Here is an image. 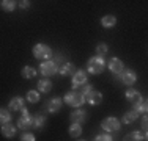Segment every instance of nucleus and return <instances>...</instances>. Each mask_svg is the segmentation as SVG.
<instances>
[{"label":"nucleus","mask_w":148,"mask_h":141,"mask_svg":"<svg viewBox=\"0 0 148 141\" xmlns=\"http://www.w3.org/2000/svg\"><path fill=\"white\" fill-rule=\"evenodd\" d=\"M33 55H35V58H38V60H47L49 61V58L52 56V50H51V47L46 45V44H36L33 47Z\"/></svg>","instance_id":"7ed1b4c3"},{"label":"nucleus","mask_w":148,"mask_h":141,"mask_svg":"<svg viewBox=\"0 0 148 141\" xmlns=\"http://www.w3.org/2000/svg\"><path fill=\"white\" fill-rule=\"evenodd\" d=\"M145 107H147V113H148V99L145 100Z\"/></svg>","instance_id":"f704fd0d"},{"label":"nucleus","mask_w":148,"mask_h":141,"mask_svg":"<svg viewBox=\"0 0 148 141\" xmlns=\"http://www.w3.org/2000/svg\"><path fill=\"white\" fill-rule=\"evenodd\" d=\"M2 135L5 138H13L16 135V127H13L11 124H5L2 125Z\"/></svg>","instance_id":"dca6fc26"},{"label":"nucleus","mask_w":148,"mask_h":141,"mask_svg":"<svg viewBox=\"0 0 148 141\" xmlns=\"http://www.w3.org/2000/svg\"><path fill=\"white\" fill-rule=\"evenodd\" d=\"M79 141H85V140H79Z\"/></svg>","instance_id":"e433bc0d"},{"label":"nucleus","mask_w":148,"mask_h":141,"mask_svg":"<svg viewBox=\"0 0 148 141\" xmlns=\"http://www.w3.org/2000/svg\"><path fill=\"white\" fill-rule=\"evenodd\" d=\"M106 68V61L103 60V56H93V58L88 60V64H87V69L91 74H101Z\"/></svg>","instance_id":"f03ea898"},{"label":"nucleus","mask_w":148,"mask_h":141,"mask_svg":"<svg viewBox=\"0 0 148 141\" xmlns=\"http://www.w3.org/2000/svg\"><path fill=\"white\" fill-rule=\"evenodd\" d=\"M85 100L88 102L90 105H98V104L103 102V94H101L99 91H91L90 94L85 96Z\"/></svg>","instance_id":"9d476101"},{"label":"nucleus","mask_w":148,"mask_h":141,"mask_svg":"<svg viewBox=\"0 0 148 141\" xmlns=\"http://www.w3.org/2000/svg\"><path fill=\"white\" fill-rule=\"evenodd\" d=\"M126 99H128L132 105H137V104L142 102V96H140V93H137L136 89H132V88H129V89L126 91Z\"/></svg>","instance_id":"9b49d317"},{"label":"nucleus","mask_w":148,"mask_h":141,"mask_svg":"<svg viewBox=\"0 0 148 141\" xmlns=\"http://www.w3.org/2000/svg\"><path fill=\"white\" fill-rule=\"evenodd\" d=\"M101 24H103V27H106V28H112L117 24V19H115V16H112V14H107V16L103 17Z\"/></svg>","instance_id":"a211bd4d"},{"label":"nucleus","mask_w":148,"mask_h":141,"mask_svg":"<svg viewBox=\"0 0 148 141\" xmlns=\"http://www.w3.org/2000/svg\"><path fill=\"white\" fill-rule=\"evenodd\" d=\"M96 54H98V56L106 55V54H107V45H106V44H98L96 45Z\"/></svg>","instance_id":"bb28decb"},{"label":"nucleus","mask_w":148,"mask_h":141,"mask_svg":"<svg viewBox=\"0 0 148 141\" xmlns=\"http://www.w3.org/2000/svg\"><path fill=\"white\" fill-rule=\"evenodd\" d=\"M33 124H35V116H32L29 113V110L24 108L22 116H21L19 121H17V127H19V129H30V127H33Z\"/></svg>","instance_id":"20e7f679"},{"label":"nucleus","mask_w":148,"mask_h":141,"mask_svg":"<svg viewBox=\"0 0 148 141\" xmlns=\"http://www.w3.org/2000/svg\"><path fill=\"white\" fill-rule=\"evenodd\" d=\"M101 127H103L106 132H115V130L120 129V121L117 118H106L101 122Z\"/></svg>","instance_id":"6e6552de"},{"label":"nucleus","mask_w":148,"mask_h":141,"mask_svg":"<svg viewBox=\"0 0 148 141\" xmlns=\"http://www.w3.org/2000/svg\"><path fill=\"white\" fill-rule=\"evenodd\" d=\"M118 79L121 80L125 85H128V86H131L132 83H136L137 80V74L134 72L132 69H123L121 72L118 74Z\"/></svg>","instance_id":"39448f33"},{"label":"nucleus","mask_w":148,"mask_h":141,"mask_svg":"<svg viewBox=\"0 0 148 141\" xmlns=\"http://www.w3.org/2000/svg\"><path fill=\"white\" fill-rule=\"evenodd\" d=\"M143 140H145V136L140 132H131L125 136V141H143Z\"/></svg>","instance_id":"6ab92c4d"},{"label":"nucleus","mask_w":148,"mask_h":141,"mask_svg":"<svg viewBox=\"0 0 148 141\" xmlns=\"http://www.w3.org/2000/svg\"><path fill=\"white\" fill-rule=\"evenodd\" d=\"M16 8V2L13 0H3L2 2V9L3 11H13Z\"/></svg>","instance_id":"b1692460"},{"label":"nucleus","mask_w":148,"mask_h":141,"mask_svg":"<svg viewBox=\"0 0 148 141\" xmlns=\"http://www.w3.org/2000/svg\"><path fill=\"white\" fill-rule=\"evenodd\" d=\"M40 70H41V74H43L44 77L54 75V74H57V70H58L57 63L55 61H44V63H41Z\"/></svg>","instance_id":"423d86ee"},{"label":"nucleus","mask_w":148,"mask_h":141,"mask_svg":"<svg viewBox=\"0 0 148 141\" xmlns=\"http://www.w3.org/2000/svg\"><path fill=\"white\" fill-rule=\"evenodd\" d=\"M27 99H29L30 104H36V102L40 100V93L32 89V91H29V94H27Z\"/></svg>","instance_id":"393cba45"},{"label":"nucleus","mask_w":148,"mask_h":141,"mask_svg":"<svg viewBox=\"0 0 148 141\" xmlns=\"http://www.w3.org/2000/svg\"><path fill=\"white\" fill-rule=\"evenodd\" d=\"M93 141H114V140H112V136H109V135H98V136H95Z\"/></svg>","instance_id":"c756f323"},{"label":"nucleus","mask_w":148,"mask_h":141,"mask_svg":"<svg viewBox=\"0 0 148 141\" xmlns=\"http://www.w3.org/2000/svg\"><path fill=\"white\" fill-rule=\"evenodd\" d=\"M65 102H66L68 105H71V107H80V105L85 102V96H84L80 91H74V89H71L69 93H66Z\"/></svg>","instance_id":"f257e3e1"},{"label":"nucleus","mask_w":148,"mask_h":141,"mask_svg":"<svg viewBox=\"0 0 148 141\" xmlns=\"http://www.w3.org/2000/svg\"><path fill=\"white\" fill-rule=\"evenodd\" d=\"M51 89H52V83L49 82L47 79H41L40 82H38V91H40V93H49Z\"/></svg>","instance_id":"f3484780"},{"label":"nucleus","mask_w":148,"mask_h":141,"mask_svg":"<svg viewBox=\"0 0 148 141\" xmlns=\"http://www.w3.org/2000/svg\"><path fill=\"white\" fill-rule=\"evenodd\" d=\"M137 116H139V113L137 111H128L126 113L125 116H123V122H125V124H131V122H134L137 119Z\"/></svg>","instance_id":"412c9836"},{"label":"nucleus","mask_w":148,"mask_h":141,"mask_svg":"<svg viewBox=\"0 0 148 141\" xmlns=\"http://www.w3.org/2000/svg\"><path fill=\"white\" fill-rule=\"evenodd\" d=\"M69 118H71V122H73V124H82V122L87 121V111H84V110H76V111H73L71 115H69Z\"/></svg>","instance_id":"1a4fd4ad"},{"label":"nucleus","mask_w":148,"mask_h":141,"mask_svg":"<svg viewBox=\"0 0 148 141\" xmlns=\"http://www.w3.org/2000/svg\"><path fill=\"white\" fill-rule=\"evenodd\" d=\"M91 91H93V86H91V85H84V88H82V91H80V93L84 94V96H87V94H90Z\"/></svg>","instance_id":"7c9ffc66"},{"label":"nucleus","mask_w":148,"mask_h":141,"mask_svg":"<svg viewBox=\"0 0 148 141\" xmlns=\"http://www.w3.org/2000/svg\"><path fill=\"white\" fill-rule=\"evenodd\" d=\"M21 141H36V138H35V135H32V133L27 132L21 136Z\"/></svg>","instance_id":"c85d7f7f"},{"label":"nucleus","mask_w":148,"mask_h":141,"mask_svg":"<svg viewBox=\"0 0 148 141\" xmlns=\"http://www.w3.org/2000/svg\"><path fill=\"white\" fill-rule=\"evenodd\" d=\"M35 75H36V69L32 68V66H25V68L22 69V77L24 79H33Z\"/></svg>","instance_id":"4be33fe9"},{"label":"nucleus","mask_w":148,"mask_h":141,"mask_svg":"<svg viewBox=\"0 0 148 141\" xmlns=\"http://www.w3.org/2000/svg\"><path fill=\"white\" fill-rule=\"evenodd\" d=\"M134 111H137V113H147V107H145V102H140V104H137V105H134Z\"/></svg>","instance_id":"cd10ccee"},{"label":"nucleus","mask_w":148,"mask_h":141,"mask_svg":"<svg viewBox=\"0 0 148 141\" xmlns=\"http://www.w3.org/2000/svg\"><path fill=\"white\" fill-rule=\"evenodd\" d=\"M82 85H87V74L85 70H77L76 74L73 75V89L77 91L79 89V86H82Z\"/></svg>","instance_id":"0eeeda50"},{"label":"nucleus","mask_w":148,"mask_h":141,"mask_svg":"<svg viewBox=\"0 0 148 141\" xmlns=\"http://www.w3.org/2000/svg\"><path fill=\"white\" fill-rule=\"evenodd\" d=\"M44 122H46L44 116H41V115H36V116H35V124H33L35 129H43Z\"/></svg>","instance_id":"a878e982"},{"label":"nucleus","mask_w":148,"mask_h":141,"mask_svg":"<svg viewBox=\"0 0 148 141\" xmlns=\"http://www.w3.org/2000/svg\"><path fill=\"white\" fill-rule=\"evenodd\" d=\"M54 61L57 63V64H58V63H60V64H62V63H65V55H60V54H58L57 56H55Z\"/></svg>","instance_id":"2f4dec72"},{"label":"nucleus","mask_w":148,"mask_h":141,"mask_svg":"<svg viewBox=\"0 0 148 141\" xmlns=\"http://www.w3.org/2000/svg\"><path fill=\"white\" fill-rule=\"evenodd\" d=\"M0 119H2V124H10L11 122V115H10V111L6 110V108H2V113H0Z\"/></svg>","instance_id":"5701e85b"},{"label":"nucleus","mask_w":148,"mask_h":141,"mask_svg":"<svg viewBox=\"0 0 148 141\" xmlns=\"http://www.w3.org/2000/svg\"><path fill=\"white\" fill-rule=\"evenodd\" d=\"M69 135L73 138H79L82 135V127H80V124H71V127H69Z\"/></svg>","instance_id":"aec40b11"},{"label":"nucleus","mask_w":148,"mask_h":141,"mask_svg":"<svg viewBox=\"0 0 148 141\" xmlns=\"http://www.w3.org/2000/svg\"><path fill=\"white\" fill-rule=\"evenodd\" d=\"M76 66L73 64V63H65V64L60 68V74L62 75H73V74H76Z\"/></svg>","instance_id":"2eb2a0df"},{"label":"nucleus","mask_w":148,"mask_h":141,"mask_svg":"<svg viewBox=\"0 0 148 141\" xmlns=\"http://www.w3.org/2000/svg\"><path fill=\"white\" fill-rule=\"evenodd\" d=\"M24 108H25V107H24V99L22 97L16 96V97L11 99V102H10V110H13V111H22Z\"/></svg>","instance_id":"f8f14e48"},{"label":"nucleus","mask_w":148,"mask_h":141,"mask_svg":"<svg viewBox=\"0 0 148 141\" xmlns=\"http://www.w3.org/2000/svg\"><path fill=\"white\" fill-rule=\"evenodd\" d=\"M19 6H21V8H24V9H27V8L30 6V2H27V0H24V2H21V3H19Z\"/></svg>","instance_id":"72a5a7b5"},{"label":"nucleus","mask_w":148,"mask_h":141,"mask_svg":"<svg viewBox=\"0 0 148 141\" xmlns=\"http://www.w3.org/2000/svg\"><path fill=\"white\" fill-rule=\"evenodd\" d=\"M109 69L118 75V74L123 70V61L118 60V58H110V61H109Z\"/></svg>","instance_id":"4468645a"},{"label":"nucleus","mask_w":148,"mask_h":141,"mask_svg":"<svg viewBox=\"0 0 148 141\" xmlns=\"http://www.w3.org/2000/svg\"><path fill=\"white\" fill-rule=\"evenodd\" d=\"M62 108V99L60 97H54L47 102V111L49 113H57Z\"/></svg>","instance_id":"ddd939ff"},{"label":"nucleus","mask_w":148,"mask_h":141,"mask_svg":"<svg viewBox=\"0 0 148 141\" xmlns=\"http://www.w3.org/2000/svg\"><path fill=\"white\" fill-rule=\"evenodd\" d=\"M145 141H148V130H147V133H145Z\"/></svg>","instance_id":"c9c22d12"},{"label":"nucleus","mask_w":148,"mask_h":141,"mask_svg":"<svg viewBox=\"0 0 148 141\" xmlns=\"http://www.w3.org/2000/svg\"><path fill=\"white\" fill-rule=\"evenodd\" d=\"M142 129L148 130V115L143 116V119H142Z\"/></svg>","instance_id":"473e14b6"}]
</instances>
